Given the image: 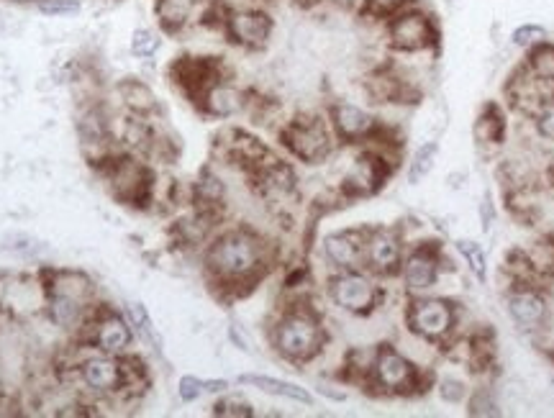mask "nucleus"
<instances>
[{
  "label": "nucleus",
  "mask_w": 554,
  "mask_h": 418,
  "mask_svg": "<svg viewBox=\"0 0 554 418\" xmlns=\"http://www.w3.org/2000/svg\"><path fill=\"white\" fill-rule=\"evenodd\" d=\"M13 3H18V6H31V3H39V0H13Z\"/></svg>",
  "instance_id": "obj_37"
},
{
  "label": "nucleus",
  "mask_w": 554,
  "mask_h": 418,
  "mask_svg": "<svg viewBox=\"0 0 554 418\" xmlns=\"http://www.w3.org/2000/svg\"><path fill=\"white\" fill-rule=\"evenodd\" d=\"M534 126H537V134L542 139L554 142V101H549L547 106L534 113Z\"/></svg>",
  "instance_id": "obj_30"
},
{
  "label": "nucleus",
  "mask_w": 554,
  "mask_h": 418,
  "mask_svg": "<svg viewBox=\"0 0 554 418\" xmlns=\"http://www.w3.org/2000/svg\"><path fill=\"white\" fill-rule=\"evenodd\" d=\"M129 49L136 59H154L162 49V36L154 29H149V26H139L131 34Z\"/></svg>",
  "instance_id": "obj_24"
},
{
  "label": "nucleus",
  "mask_w": 554,
  "mask_h": 418,
  "mask_svg": "<svg viewBox=\"0 0 554 418\" xmlns=\"http://www.w3.org/2000/svg\"><path fill=\"white\" fill-rule=\"evenodd\" d=\"M154 11H157V21H160L162 31L180 34L195 21L206 24L208 16H211V3L203 6V0H157Z\"/></svg>",
  "instance_id": "obj_15"
},
{
  "label": "nucleus",
  "mask_w": 554,
  "mask_h": 418,
  "mask_svg": "<svg viewBox=\"0 0 554 418\" xmlns=\"http://www.w3.org/2000/svg\"><path fill=\"white\" fill-rule=\"evenodd\" d=\"M272 349L293 365H306L324 352L326 329L321 316L308 306H293L277 318L270 334Z\"/></svg>",
  "instance_id": "obj_2"
},
{
  "label": "nucleus",
  "mask_w": 554,
  "mask_h": 418,
  "mask_svg": "<svg viewBox=\"0 0 554 418\" xmlns=\"http://www.w3.org/2000/svg\"><path fill=\"white\" fill-rule=\"evenodd\" d=\"M129 313H131V321H134V324H136V329L142 331V334L147 336V339H154V329H152V321H149L147 308H144L142 303H131Z\"/></svg>",
  "instance_id": "obj_33"
},
{
  "label": "nucleus",
  "mask_w": 554,
  "mask_h": 418,
  "mask_svg": "<svg viewBox=\"0 0 554 418\" xmlns=\"http://www.w3.org/2000/svg\"><path fill=\"white\" fill-rule=\"evenodd\" d=\"M280 142L295 159H301L306 165H319L334 152L336 134L324 116L303 113L283 126Z\"/></svg>",
  "instance_id": "obj_6"
},
{
  "label": "nucleus",
  "mask_w": 554,
  "mask_h": 418,
  "mask_svg": "<svg viewBox=\"0 0 554 418\" xmlns=\"http://www.w3.org/2000/svg\"><path fill=\"white\" fill-rule=\"evenodd\" d=\"M406 244L398 229L378 226L367 229L365 239V270L375 277H395L401 272Z\"/></svg>",
  "instance_id": "obj_11"
},
{
  "label": "nucleus",
  "mask_w": 554,
  "mask_h": 418,
  "mask_svg": "<svg viewBox=\"0 0 554 418\" xmlns=\"http://www.w3.org/2000/svg\"><path fill=\"white\" fill-rule=\"evenodd\" d=\"M439 157V142H426L421 144L411 157V165H408V183L419 185L424 183L426 177L431 175L434 165H437Z\"/></svg>",
  "instance_id": "obj_21"
},
{
  "label": "nucleus",
  "mask_w": 554,
  "mask_h": 418,
  "mask_svg": "<svg viewBox=\"0 0 554 418\" xmlns=\"http://www.w3.org/2000/svg\"><path fill=\"white\" fill-rule=\"evenodd\" d=\"M416 3H419V0H365L360 11H357V16L367 18L372 24L383 26L388 18L395 16V13L406 11V8L416 6Z\"/></svg>",
  "instance_id": "obj_22"
},
{
  "label": "nucleus",
  "mask_w": 554,
  "mask_h": 418,
  "mask_svg": "<svg viewBox=\"0 0 554 418\" xmlns=\"http://www.w3.org/2000/svg\"><path fill=\"white\" fill-rule=\"evenodd\" d=\"M221 77H224L221 62H216L213 57H177L172 62V80L195 103Z\"/></svg>",
  "instance_id": "obj_14"
},
{
  "label": "nucleus",
  "mask_w": 554,
  "mask_h": 418,
  "mask_svg": "<svg viewBox=\"0 0 554 418\" xmlns=\"http://www.w3.org/2000/svg\"><path fill=\"white\" fill-rule=\"evenodd\" d=\"M131 357H124V354H95V357H88V360L80 362V377H83V383L88 385L93 393L98 395H116L121 393L124 388H131L139 375V367H129Z\"/></svg>",
  "instance_id": "obj_9"
},
{
  "label": "nucleus",
  "mask_w": 554,
  "mask_h": 418,
  "mask_svg": "<svg viewBox=\"0 0 554 418\" xmlns=\"http://www.w3.org/2000/svg\"><path fill=\"white\" fill-rule=\"evenodd\" d=\"M506 311L511 321L521 331H537L547 321V301L537 290H513L506 301Z\"/></svg>",
  "instance_id": "obj_18"
},
{
  "label": "nucleus",
  "mask_w": 554,
  "mask_h": 418,
  "mask_svg": "<svg viewBox=\"0 0 554 418\" xmlns=\"http://www.w3.org/2000/svg\"><path fill=\"white\" fill-rule=\"evenodd\" d=\"M365 239L367 229H344L326 234L321 242V254L336 272L365 270Z\"/></svg>",
  "instance_id": "obj_12"
},
{
  "label": "nucleus",
  "mask_w": 554,
  "mask_h": 418,
  "mask_svg": "<svg viewBox=\"0 0 554 418\" xmlns=\"http://www.w3.org/2000/svg\"><path fill=\"white\" fill-rule=\"evenodd\" d=\"M383 39L390 52L395 54H429L439 47L442 31L437 16L424 6H411L395 13L383 24Z\"/></svg>",
  "instance_id": "obj_3"
},
{
  "label": "nucleus",
  "mask_w": 554,
  "mask_h": 418,
  "mask_svg": "<svg viewBox=\"0 0 554 418\" xmlns=\"http://www.w3.org/2000/svg\"><path fill=\"white\" fill-rule=\"evenodd\" d=\"M460 324V308L449 298L439 295H413L406 306V326L421 342L439 347L452 339L454 329Z\"/></svg>",
  "instance_id": "obj_4"
},
{
  "label": "nucleus",
  "mask_w": 554,
  "mask_h": 418,
  "mask_svg": "<svg viewBox=\"0 0 554 418\" xmlns=\"http://www.w3.org/2000/svg\"><path fill=\"white\" fill-rule=\"evenodd\" d=\"M36 11L49 18H72L83 11V0H39Z\"/></svg>",
  "instance_id": "obj_27"
},
{
  "label": "nucleus",
  "mask_w": 554,
  "mask_h": 418,
  "mask_svg": "<svg viewBox=\"0 0 554 418\" xmlns=\"http://www.w3.org/2000/svg\"><path fill=\"white\" fill-rule=\"evenodd\" d=\"M372 388L383 395H416L424 390V372L416 362H411L393 344H380L372 352L370 370H367Z\"/></svg>",
  "instance_id": "obj_5"
},
{
  "label": "nucleus",
  "mask_w": 554,
  "mask_h": 418,
  "mask_svg": "<svg viewBox=\"0 0 554 418\" xmlns=\"http://www.w3.org/2000/svg\"><path fill=\"white\" fill-rule=\"evenodd\" d=\"M134 342V329L129 326L124 316L118 313H106L93 324V334H90V344L98 352L106 354H126V349Z\"/></svg>",
  "instance_id": "obj_16"
},
{
  "label": "nucleus",
  "mask_w": 554,
  "mask_h": 418,
  "mask_svg": "<svg viewBox=\"0 0 554 418\" xmlns=\"http://www.w3.org/2000/svg\"><path fill=\"white\" fill-rule=\"evenodd\" d=\"M203 390L206 393H226L229 390V380H203Z\"/></svg>",
  "instance_id": "obj_35"
},
{
  "label": "nucleus",
  "mask_w": 554,
  "mask_h": 418,
  "mask_svg": "<svg viewBox=\"0 0 554 418\" xmlns=\"http://www.w3.org/2000/svg\"><path fill=\"white\" fill-rule=\"evenodd\" d=\"M511 42L513 47H519V49H537L539 44L547 42V29L539 24H521L513 29Z\"/></svg>",
  "instance_id": "obj_26"
},
{
  "label": "nucleus",
  "mask_w": 554,
  "mask_h": 418,
  "mask_svg": "<svg viewBox=\"0 0 554 418\" xmlns=\"http://www.w3.org/2000/svg\"><path fill=\"white\" fill-rule=\"evenodd\" d=\"M439 398H442L444 403H462L467 398V385L462 383V380H457V377H444V380H439Z\"/></svg>",
  "instance_id": "obj_29"
},
{
  "label": "nucleus",
  "mask_w": 554,
  "mask_h": 418,
  "mask_svg": "<svg viewBox=\"0 0 554 418\" xmlns=\"http://www.w3.org/2000/svg\"><path fill=\"white\" fill-rule=\"evenodd\" d=\"M329 298L336 308L352 316H367L380 303L378 277L367 270L336 272L329 280Z\"/></svg>",
  "instance_id": "obj_8"
},
{
  "label": "nucleus",
  "mask_w": 554,
  "mask_h": 418,
  "mask_svg": "<svg viewBox=\"0 0 554 418\" xmlns=\"http://www.w3.org/2000/svg\"><path fill=\"white\" fill-rule=\"evenodd\" d=\"M454 247L462 254V260L467 262L472 275L478 277L480 283H485V280H488V257H485L483 247H480L478 242H470V239H460Z\"/></svg>",
  "instance_id": "obj_25"
},
{
  "label": "nucleus",
  "mask_w": 554,
  "mask_h": 418,
  "mask_svg": "<svg viewBox=\"0 0 554 418\" xmlns=\"http://www.w3.org/2000/svg\"><path fill=\"white\" fill-rule=\"evenodd\" d=\"M444 270L442 247L437 242H424L406 252L398 277L403 280V288L411 295H426L439 285V277Z\"/></svg>",
  "instance_id": "obj_10"
},
{
  "label": "nucleus",
  "mask_w": 554,
  "mask_h": 418,
  "mask_svg": "<svg viewBox=\"0 0 554 418\" xmlns=\"http://www.w3.org/2000/svg\"><path fill=\"white\" fill-rule=\"evenodd\" d=\"M213 413H216V416H229V418H249L254 416V408L252 403L239 398V395H226V398H221V401L213 406Z\"/></svg>",
  "instance_id": "obj_28"
},
{
  "label": "nucleus",
  "mask_w": 554,
  "mask_h": 418,
  "mask_svg": "<svg viewBox=\"0 0 554 418\" xmlns=\"http://www.w3.org/2000/svg\"><path fill=\"white\" fill-rule=\"evenodd\" d=\"M552 385H554V377H552Z\"/></svg>",
  "instance_id": "obj_39"
},
{
  "label": "nucleus",
  "mask_w": 554,
  "mask_h": 418,
  "mask_svg": "<svg viewBox=\"0 0 554 418\" xmlns=\"http://www.w3.org/2000/svg\"><path fill=\"white\" fill-rule=\"evenodd\" d=\"M116 93L131 116L147 118L152 116V113L160 111V101H157L154 90L149 88L144 80H139V77H124V80H118Z\"/></svg>",
  "instance_id": "obj_19"
},
{
  "label": "nucleus",
  "mask_w": 554,
  "mask_h": 418,
  "mask_svg": "<svg viewBox=\"0 0 554 418\" xmlns=\"http://www.w3.org/2000/svg\"><path fill=\"white\" fill-rule=\"evenodd\" d=\"M503 131H506V124H503L501 111L496 106L483 108V113L475 121V136L480 139V144H501Z\"/></svg>",
  "instance_id": "obj_23"
},
{
  "label": "nucleus",
  "mask_w": 554,
  "mask_h": 418,
  "mask_svg": "<svg viewBox=\"0 0 554 418\" xmlns=\"http://www.w3.org/2000/svg\"><path fill=\"white\" fill-rule=\"evenodd\" d=\"M177 393H180V401L193 403V401H198V398H201L206 390H203V380H198V377H193V375H185V377H180Z\"/></svg>",
  "instance_id": "obj_31"
},
{
  "label": "nucleus",
  "mask_w": 554,
  "mask_h": 418,
  "mask_svg": "<svg viewBox=\"0 0 554 418\" xmlns=\"http://www.w3.org/2000/svg\"><path fill=\"white\" fill-rule=\"evenodd\" d=\"M198 106L203 108V113L213 118H231L247 108V93L242 88H236L234 83H229L226 77H221L198 98Z\"/></svg>",
  "instance_id": "obj_17"
},
{
  "label": "nucleus",
  "mask_w": 554,
  "mask_h": 418,
  "mask_svg": "<svg viewBox=\"0 0 554 418\" xmlns=\"http://www.w3.org/2000/svg\"><path fill=\"white\" fill-rule=\"evenodd\" d=\"M470 413L472 416H496V401L490 398L488 390H475V395H472L470 401Z\"/></svg>",
  "instance_id": "obj_32"
},
{
  "label": "nucleus",
  "mask_w": 554,
  "mask_h": 418,
  "mask_svg": "<svg viewBox=\"0 0 554 418\" xmlns=\"http://www.w3.org/2000/svg\"><path fill=\"white\" fill-rule=\"evenodd\" d=\"M329 124L336 139L347 144L370 142L378 131V118L357 103L336 101L329 106Z\"/></svg>",
  "instance_id": "obj_13"
},
{
  "label": "nucleus",
  "mask_w": 554,
  "mask_h": 418,
  "mask_svg": "<svg viewBox=\"0 0 554 418\" xmlns=\"http://www.w3.org/2000/svg\"><path fill=\"white\" fill-rule=\"evenodd\" d=\"M267 244L252 229H229L208 244L203 265L221 288H242L257 283L267 270Z\"/></svg>",
  "instance_id": "obj_1"
},
{
  "label": "nucleus",
  "mask_w": 554,
  "mask_h": 418,
  "mask_svg": "<svg viewBox=\"0 0 554 418\" xmlns=\"http://www.w3.org/2000/svg\"><path fill=\"white\" fill-rule=\"evenodd\" d=\"M239 383L252 385V388L262 390L267 395H275V398H288V401L303 403V406H313V395L306 388H301V385L288 383V380H277V377L270 375H242Z\"/></svg>",
  "instance_id": "obj_20"
},
{
  "label": "nucleus",
  "mask_w": 554,
  "mask_h": 418,
  "mask_svg": "<svg viewBox=\"0 0 554 418\" xmlns=\"http://www.w3.org/2000/svg\"><path fill=\"white\" fill-rule=\"evenodd\" d=\"M331 6H336V8H342V11H352V13H357L362 8V3H365V0H329Z\"/></svg>",
  "instance_id": "obj_36"
},
{
  "label": "nucleus",
  "mask_w": 554,
  "mask_h": 418,
  "mask_svg": "<svg viewBox=\"0 0 554 418\" xmlns=\"http://www.w3.org/2000/svg\"><path fill=\"white\" fill-rule=\"evenodd\" d=\"M0 31H3V16H0Z\"/></svg>",
  "instance_id": "obj_38"
},
{
  "label": "nucleus",
  "mask_w": 554,
  "mask_h": 418,
  "mask_svg": "<svg viewBox=\"0 0 554 418\" xmlns=\"http://www.w3.org/2000/svg\"><path fill=\"white\" fill-rule=\"evenodd\" d=\"M221 31H224L226 42L234 47L244 49V52H260L275 34V21L265 8L236 6L224 11Z\"/></svg>",
  "instance_id": "obj_7"
},
{
  "label": "nucleus",
  "mask_w": 554,
  "mask_h": 418,
  "mask_svg": "<svg viewBox=\"0 0 554 418\" xmlns=\"http://www.w3.org/2000/svg\"><path fill=\"white\" fill-rule=\"evenodd\" d=\"M480 218H483V231L488 234L493 229V221H496V208L490 203V195H485L483 203H480Z\"/></svg>",
  "instance_id": "obj_34"
}]
</instances>
